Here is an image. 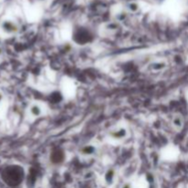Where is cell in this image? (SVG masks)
I'll return each instance as SVG.
<instances>
[{"instance_id": "cell-1", "label": "cell", "mask_w": 188, "mask_h": 188, "mask_svg": "<svg viewBox=\"0 0 188 188\" xmlns=\"http://www.w3.org/2000/svg\"><path fill=\"white\" fill-rule=\"evenodd\" d=\"M1 28L6 33H13V32L17 31V26L11 20L3 21V23L1 25Z\"/></svg>"}, {"instance_id": "cell-2", "label": "cell", "mask_w": 188, "mask_h": 188, "mask_svg": "<svg viewBox=\"0 0 188 188\" xmlns=\"http://www.w3.org/2000/svg\"><path fill=\"white\" fill-rule=\"evenodd\" d=\"M114 179H115V174H114V171H113V170H109V171H107V173L106 175H105L106 183H107L108 186H111V185L114 183Z\"/></svg>"}, {"instance_id": "cell-3", "label": "cell", "mask_w": 188, "mask_h": 188, "mask_svg": "<svg viewBox=\"0 0 188 188\" xmlns=\"http://www.w3.org/2000/svg\"><path fill=\"white\" fill-rule=\"evenodd\" d=\"M30 113L34 117H39L41 114V108L38 105H34L30 107Z\"/></svg>"}, {"instance_id": "cell-4", "label": "cell", "mask_w": 188, "mask_h": 188, "mask_svg": "<svg viewBox=\"0 0 188 188\" xmlns=\"http://www.w3.org/2000/svg\"><path fill=\"white\" fill-rule=\"evenodd\" d=\"M127 7L130 11L131 12H136L139 10V5L135 2H130L127 5Z\"/></svg>"}, {"instance_id": "cell-5", "label": "cell", "mask_w": 188, "mask_h": 188, "mask_svg": "<svg viewBox=\"0 0 188 188\" xmlns=\"http://www.w3.org/2000/svg\"><path fill=\"white\" fill-rule=\"evenodd\" d=\"M125 135H126V130H121L120 131H117V133L114 135V137L117 139H122L123 137H125Z\"/></svg>"}, {"instance_id": "cell-6", "label": "cell", "mask_w": 188, "mask_h": 188, "mask_svg": "<svg viewBox=\"0 0 188 188\" xmlns=\"http://www.w3.org/2000/svg\"><path fill=\"white\" fill-rule=\"evenodd\" d=\"M93 152H94V148L92 146H86L83 150V153L84 154H92Z\"/></svg>"}, {"instance_id": "cell-7", "label": "cell", "mask_w": 188, "mask_h": 188, "mask_svg": "<svg viewBox=\"0 0 188 188\" xmlns=\"http://www.w3.org/2000/svg\"><path fill=\"white\" fill-rule=\"evenodd\" d=\"M181 124H182V122H181V120H180L179 118L175 119V125H176V126H181Z\"/></svg>"}, {"instance_id": "cell-8", "label": "cell", "mask_w": 188, "mask_h": 188, "mask_svg": "<svg viewBox=\"0 0 188 188\" xmlns=\"http://www.w3.org/2000/svg\"><path fill=\"white\" fill-rule=\"evenodd\" d=\"M122 188H130V185H129V184H126V185H124V186H122Z\"/></svg>"}, {"instance_id": "cell-9", "label": "cell", "mask_w": 188, "mask_h": 188, "mask_svg": "<svg viewBox=\"0 0 188 188\" xmlns=\"http://www.w3.org/2000/svg\"><path fill=\"white\" fill-rule=\"evenodd\" d=\"M1 100H2V96L0 95V102H1Z\"/></svg>"}, {"instance_id": "cell-10", "label": "cell", "mask_w": 188, "mask_h": 188, "mask_svg": "<svg viewBox=\"0 0 188 188\" xmlns=\"http://www.w3.org/2000/svg\"><path fill=\"white\" fill-rule=\"evenodd\" d=\"M0 52H1V49H0Z\"/></svg>"}]
</instances>
